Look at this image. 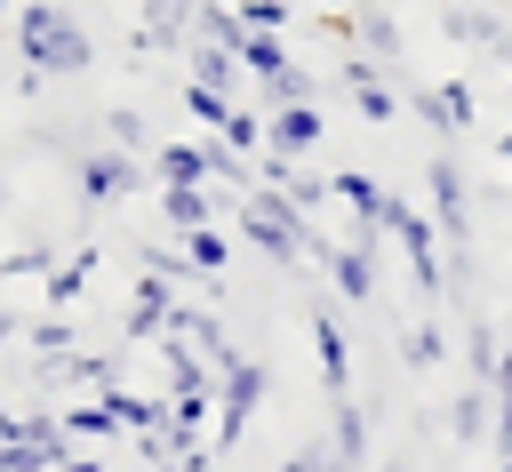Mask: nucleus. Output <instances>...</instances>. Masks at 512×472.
Listing matches in <instances>:
<instances>
[{
	"mask_svg": "<svg viewBox=\"0 0 512 472\" xmlns=\"http://www.w3.org/2000/svg\"><path fill=\"white\" fill-rule=\"evenodd\" d=\"M176 304H184V296H176V280L144 272V280H136V296H128L120 336H128V344H160V336H168V320H176Z\"/></svg>",
	"mask_w": 512,
	"mask_h": 472,
	"instance_id": "8",
	"label": "nucleus"
},
{
	"mask_svg": "<svg viewBox=\"0 0 512 472\" xmlns=\"http://www.w3.org/2000/svg\"><path fill=\"white\" fill-rule=\"evenodd\" d=\"M352 40H360V56H376L384 72H392V64H400V48H408V40H400V24H392L384 8H360V16H352Z\"/></svg>",
	"mask_w": 512,
	"mask_h": 472,
	"instance_id": "21",
	"label": "nucleus"
},
{
	"mask_svg": "<svg viewBox=\"0 0 512 472\" xmlns=\"http://www.w3.org/2000/svg\"><path fill=\"white\" fill-rule=\"evenodd\" d=\"M336 200H344L352 216H384V200H392V192H384L368 168H336Z\"/></svg>",
	"mask_w": 512,
	"mask_h": 472,
	"instance_id": "29",
	"label": "nucleus"
},
{
	"mask_svg": "<svg viewBox=\"0 0 512 472\" xmlns=\"http://www.w3.org/2000/svg\"><path fill=\"white\" fill-rule=\"evenodd\" d=\"M424 192H432V224H440V240L448 248H472V184H464V160L456 152H432L424 160Z\"/></svg>",
	"mask_w": 512,
	"mask_h": 472,
	"instance_id": "5",
	"label": "nucleus"
},
{
	"mask_svg": "<svg viewBox=\"0 0 512 472\" xmlns=\"http://www.w3.org/2000/svg\"><path fill=\"white\" fill-rule=\"evenodd\" d=\"M256 184H272V192H288L304 216H320L328 200H336V176H320V168H304V160H280V152H264V176Z\"/></svg>",
	"mask_w": 512,
	"mask_h": 472,
	"instance_id": "13",
	"label": "nucleus"
},
{
	"mask_svg": "<svg viewBox=\"0 0 512 472\" xmlns=\"http://www.w3.org/2000/svg\"><path fill=\"white\" fill-rule=\"evenodd\" d=\"M232 8H240V24H248V32H280V40H288V24H296V8H288V0H232Z\"/></svg>",
	"mask_w": 512,
	"mask_h": 472,
	"instance_id": "35",
	"label": "nucleus"
},
{
	"mask_svg": "<svg viewBox=\"0 0 512 472\" xmlns=\"http://www.w3.org/2000/svg\"><path fill=\"white\" fill-rule=\"evenodd\" d=\"M184 72H192L200 88H216V96H232V104H240V88H248V72H240V56H232V48H216V40H192V48H184Z\"/></svg>",
	"mask_w": 512,
	"mask_h": 472,
	"instance_id": "17",
	"label": "nucleus"
},
{
	"mask_svg": "<svg viewBox=\"0 0 512 472\" xmlns=\"http://www.w3.org/2000/svg\"><path fill=\"white\" fill-rule=\"evenodd\" d=\"M184 112H192L200 128H224V120H232V96H216V88H200V80H184Z\"/></svg>",
	"mask_w": 512,
	"mask_h": 472,
	"instance_id": "36",
	"label": "nucleus"
},
{
	"mask_svg": "<svg viewBox=\"0 0 512 472\" xmlns=\"http://www.w3.org/2000/svg\"><path fill=\"white\" fill-rule=\"evenodd\" d=\"M64 472H112V464H104V456H72Z\"/></svg>",
	"mask_w": 512,
	"mask_h": 472,
	"instance_id": "42",
	"label": "nucleus"
},
{
	"mask_svg": "<svg viewBox=\"0 0 512 472\" xmlns=\"http://www.w3.org/2000/svg\"><path fill=\"white\" fill-rule=\"evenodd\" d=\"M232 224H240V240L256 248V256H272V264H304L312 256V216L288 200V192H272V184H256V192H240L232 200Z\"/></svg>",
	"mask_w": 512,
	"mask_h": 472,
	"instance_id": "1",
	"label": "nucleus"
},
{
	"mask_svg": "<svg viewBox=\"0 0 512 472\" xmlns=\"http://www.w3.org/2000/svg\"><path fill=\"white\" fill-rule=\"evenodd\" d=\"M112 400H120V424H128L136 440H152V432H168V400H144V392H128V384H120Z\"/></svg>",
	"mask_w": 512,
	"mask_h": 472,
	"instance_id": "32",
	"label": "nucleus"
},
{
	"mask_svg": "<svg viewBox=\"0 0 512 472\" xmlns=\"http://www.w3.org/2000/svg\"><path fill=\"white\" fill-rule=\"evenodd\" d=\"M160 216H168V232L184 240V232H200V224H216V216H232L208 184H176V192H160Z\"/></svg>",
	"mask_w": 512,
	"mask_h": 472,
	"instance_id": "19",
	"label": "nucleus"
},
{
	"mask_svg": "<svg viewBox=\"0 0 512 472\" xmlns=\"http://www.w3.org/2000/svg\"><path fill=\"white\" fill-rule=\"evenodd\" d=\"M72 456H56V448H40V440H0V472H64Z\"/></svg>",
	"mask_w": 512,
	"mask_h": 472,
	"instance_id": "34",
	"label": "nucleus"
},
{
	"mask_svg": "<svg viewBox=\"0 0 512 472\" xmlns=\"http://www.w3.org/2000/svg\"><path fill=\"white\" fill-rule=\"evenodd\" d=\"M408 112L432 120L440 136H464L472 128V88L464 80H432V88H408Z\"/></svg>",
	"mask_w": 512,
	"mask_h": 472,
	"instance_id": "15",
	"label": "nucleus"
},
{
	"mask_svg": "<svg viewBox=\"0 0 512 472\" xmlns=\"http://www.w3.org/2000/svg\"><path fill=\"white\" fill-rule=\"evenodd\" d=\"M448 440H456V448L496 440V392H488V384H464V392L448 400Z\"/></svg>",
	"mask_w": 512,
	"mask_h": 472,
	"instance_id": "18",
	"label": "nucleus"
},
{
	"mask_svg": "<svg viewBox=\"0 0 512 472\" xmlns=\"http://www.w3.org/2000/svg\"><path fill=\"white\" fill-rule=\"evenodd\" d=\"M440 32H448V40H464V48H496V56L512 64V24H504L496 8H480V0H464V8H440Z\"/></svg>",
	"mask_w": 512,
	"mask_h": 472,
	"instance_id": "14",
	"label": "nucleus"
},
{
	"mask_svg": "<svg viewBox=\"0 0 512 472\" xmlns=\"http://www.w3.org/2000/svg\"><path fill=\"white\" fill-rule=\"evenodd\" d=\"M288 64H296V56H288L280 32H248V40H240V72H248V80H280Z\"/></svg>",
	"mask_w": 512,
	"mask_h": 472,
	"instance_id": "26",
	"label": "nucleus"
},
{
	"mask_svg": "<svg viewBox=\"0 0 512 472\" xmlns=\"http://www.w3.org/2000/svg\"><path fill=\"white\" fill-rule=\"evenodd\" d=\"M264 392H272V368L240 352V360L224 368V384H216V456L248 440V424H256V408H264Z\"/></svg>",
	"mask_w": 512,
	"mask_h": 472,
	"instance_id": "4",
	"label": "nucleus"
},
{
	"mask_svg": "<svg viewBox=\"0 0 512 472\" xmlns=\"http://www.w3.org/2000/svg\"><path fill=\"white\" fill-rule=\"evenodd\" d=\"M64 432H72V440H112V432H128V424H120V400H112V392H96V400L64 408Z\"/></svg>",
	"mask_w": 512,
	"mask_h": 472,
	"instance_id": "25",
	"label": "nucleus"
},
{
	"mask_svg": "<svg viewBox=\"0 0 512 472\" xmlns=\"http://www.w3.org/2000/svg\"><path fill=\"white\" fill-rule=\"evenodd\" d=\"M216 144L224 152H264V112L256 104H232V120L216 128Z\"/></svg>",
	"mask_w": 512,
	"mask_h": 472,
	"instance_id": "33",
	"label": "nucleus"
},
{
	"mask_svg": "<svg viewBox=\"0 0 512 472\" xmlns=\"http://www.w3.org/2000/svg\"><path fill=\"white\" fill-rule=\"evenodd\" d=\"M400 360H408V368H440V360H448V328H440V320H416V328L400 336Z\"/></svg>",
	"mask_w": 512,
	"mask_h": 472,
	"instance_id": "31",
	"label": "nucleus"
},
{
	"mask_svg": "<svg viewBox=\"0 0 512 472\" xmlns=\"http://www.w3.org/2000/svg\"><path fill=\"white\" fill-rule=\"evenodd\" d=\"M280 472H352V464H344L328 440H304V448H288V456H280Z\"/></svg>",
	"mask_w": 512,
	"mask_h": 472,
	"instance_id": "37",
	"label": "nucleus"
},
{
	"mask_svg": "<svg viewBox=\"0 0 512 472\" xmlns=\"http://www.w3.org/2000/svg\"><path fill=\"white\" fill-rule=\"evenodd\" d=\"M312 360H320L328 400H352V336H344V320L328 304H312Z\"/></svg>",
	"mask_w": 512,
	"mask_h": 472,
	"instance_id": "10",
	"label": "nucleus"
},
{
	"mask_svg": "<svg viewBox=\"0 0 512 472\" xmlns=\"http://www.w3.org/2000/svg\"><path fill=\"white\" fill-rule=\"evenodd\" d=\"M392 240H400V256H408V280H416V296H448V264H440V224L424 216V208H408L400 192L384 200V216H376Z\"/></svg>",
	"mask_w": 512,
	"mask_h": 472,
	"instance_id": "3",
	"label": "nucleus"
},
{
	"mask_svg": "<svg viewBox=\"0 0 512 472\" xmlns=\"http://www.w3.org/2000/svg\"><path fill=\"white\" fill-rule=\"evenodd\" d=\"M496 152H504V168H512V128H504V144H496Z\"/></svg>",
	"mask_w": 512,
	"mask_h": 472,
	"instance_id": "43",
	"label": "nucleus"
},
{
	"mask_svg": "<svg viewBox=\"0 0 512 472\" xmlns=\"http://www.w3.org/2000/svg\"><path fill=\"white\" fill-rule=\"evenodd\" d=\"M0 272H8V280H24V272H40V280H48V272H56V256H48V248H16V256H0Z\"/></svg>",
	"mask_w": 512,
	"mask_h": 472,
	"instance_id": "40",
	"label": "nucleus"
},
{
	"mask_svg": "<svg viewBox=\"0 0 512 472\" xmlns=\"http://www.w3.org/2000/svg\"><path fill=\"white\" fill-rule=\"evenodd\" d=\"M136 264H144V272H160V280H200V272L184 264V248H136Z\"/></svg>",
	"mask_w": 512,
	"mask_h": 472,
	"instance_id": "39",
	"label": "nucleus"
},
{
	"mask_svg": "<svg viewBox=\"0 0 512 472\" xmlns=\"http://www.w3.org/2000/svg\"><path fill=\"white\" fill-rule=\"evenodd\" d=\"M72 176L88 200H128L152 184V160L144 152H120V144H96V152H72Z\"/></svg>",
	"mask_w": 512,
	"mask_h": 472,
	"instance_id": "6",
	"label": "nucleus"
},
{
	"mask_svg": "<svg viewBox=\"0 0 512 472\" xmlns=\"http://www.w3.org/2000/svg\"><path fill=\"white\" fill-rule=\"evenodd\" d=\"M16 48H24V64L48 72V80H80V72L96 64V40H88L56 0H32V8L16 16Z\"/></svg>",
	"mask_w": 512,
	"mask_h": 472,
	"instance_id": "2",
	"label": "nucleus"
},
{
	"mask_svg": "<svg viewBox=\"0 0 512 472\" xmlns=\"http://www.w3.org/2000/svg\"><path fill=\"white\" fill-rule=\"evenodd\" d=\"M344 88H352V112H360V120H376V128H384V120H392V112L408 104V96H392L384 64H376V56H360V48L344 56Z\"/></svg>",
	"mask_w": 512,
	"mask_h": 472,
	"instance_id": "11",
	"label": "nucleus"
},
{
	"mask_svg": "<svg viewBox=\"0 0 512 472\" xmlns=\"http://www.w3.org/2000/svg\"><path fill=\"white\" fill-rule=\"evenodd\" d=\"M0 8H8V0H0Z\"/></svg>",
	"mask_w": 512,
	"mask_h": 472,
	"instance_id": "45",
	"label": "nucleus"
},
{
	"mask_svg": "<svg viewBox=\"0 0 512 472\" xmlns=\"http://www.w3.org/2000/svg\"><path fill=\"white\" fill-rule=\"evenodd\" d=\"M464 368H472V384H496V368H504V344H496V328L480 312L464 320Z\"/></svg>",
	"mask_w": 512,
	"mask_h": 472,
	"instance_id": "27",
	"label": "nucleus"
},
{
	"mask_svg": "<svg viewBox=\"0 0 512 472\" xmlns=\"http://www.w3.org/2000/svg\"><path fill=\"white\" fill-rule=\"evenodd\" d=\"M320 136H328L320 104H288V112H264V152H280V160H304V152H320Z\"/></svg>",
	"mask_w": 512,
	"mask_h": 472,
	"instance_id": "12",
	"label": "nucleus"
},
{
	"mask_svg": "<svg viewBox=\"0 0 512 472\" xmlns=\"http://www.w3.org/2000/svg\"><path fill=\"white\" fill-rule=\"evenodd\" d=\"M192 24H200V0H144V32L136 48H192Z\"/></svg>",
	"mask_w": 512,
	"mask_h": 472,
	"instance_id": "16",
	"label": "nucleus"
},
{
	"mask_svg": "<svg viewBox=\"0 0 512 472\" xmlns=\"http://www.w3.org/2000/svg\"><path fill=\"white\" fill-rule=\"evenodd\" d=\"M216 136H176V144H152V184L176 192V184H216Z\"/></svg>",
	"mask_w": 512,
	"mask_h": 472,
	"instance_id": "7",
	"label": "nucleus"
},
{
	"mask_svg": "<svg viewBox=\"0 0 512 472\" xmlns=\"http://www.w3.org/2000/svg\"><path fill=\"white\" fill-rule=\"evenodd\" d=\"M312 264H328V280H336V296H344V304H368V296H376V248L312 240Z\"/></svg>",
	"mask_w": 512,
	"mask_h": 472,
	"instance_id": "9",
	"label": "nucleus"
},
{
	"mask_svg": "<svg viewBox=\"0 0 512 472\" xmlns=\"http://www.w3.org/2000/svg\"><path fill=\"white\" fill-rule=\"evenodd\" d=\"M192 40H216V48H232V56H240L248 24H240V8H232V0H200V24H192Z\"/></svg>",
	"mask_w": 512,
	"mask_h": 472,
	"instance_id": "28",
	"label": "nucleus"
},
{
	"mask_svg": "<svg viewBox=\"0 0 512 472\" xmlns=\"http://www.w3.org/2000/svg\"><path fill=\"white\" fill-rule=\"evenodd\" d=\"M88 280H96V248H80V256H64V264H56L48 280H40V288H48V312H72Z\"/></svg>",
	"mask_w": 512,
	"mask_h": 472,
	"instance_id": "24",
	"label": "nucleus"
},
{
	"mask_svg": "<svg viewBox=\"0 0 512 472\" xmlns=\"http://www.w3.org/2000/svg\"><path fill=\"white\" fill-rule=\"evenodd\" d=\"M328 448L352 472H368V400H328Z\"/></svg>",
	"mask_w": 512,
	"mask_h": 472,
	"instance_id": "20",
	"label": "nucleus"
},
{
	"mask_svg": "<svg viewBox=\"0 0 512 472\" xmlns=\"http://www.w3.org/2000/svg\"><path fill=\"white\" fill-rule=\"evenodd\" d=\"M16 336H24V320H16L8 304H0V344H16Z\"/></svg>",
	"mask_w": 512,
	"mask_h": 472,
	"instance_id": "41",
	"label": "nucleus"
},
{
	"mask_svg": "<svg viewBox=\"0 0 512 472\" xmlns=\"http://www.w3.org/2000/svg\"><path fill=\"white\" fill-rule=\"evenodd\" d=\"M256 104H264V112H288V104H320V80H312V64H288L280 80H256Z\"/></svg>",
	"mask_w": 512,
	"mask_h": 472,
	"instance_id": "23",
	"label": "nucleus"
},
{
	"mask_svg": "<svg viewBox=\"0 0 512 472\" xmlns=\"http://www.w3.org/2000/svg\"><path fill=\"white\" fill-rule=\"evenodd\" d=\"M184 264H192L200 280H224V272H232V232H224V224L184 232Z\"/></svg>",
	"mask_w": 512,
	"mask_h": 472,
	"instance_id": "22",
	"label": "nucleus"
},
{
	"mask_svg": "<svg viewBox=\"0 0 512 472\" xmlns=\"http://www.w3.org/2000/svg\"><path fill=\"white\" fill-rule=\"evenodd\" d=\"M112 144H120V152H144V160H152V128H144V112H128V104H120V112H112Z\"/></svg>",
	"mask_w": 512,
	"mask_h": 472,
	"instance_id": "38",
	"label": "nucleus"
},
{
	"mask_svg": "<svg viewBox=\"0 0 512 472\" xmlns=\"http://www.w3.org/2000/svg\"><path fill=\"white\" fill-rule=\"evenodd\" d=\"M24 344H32L40 360H72V352H80V328H72L64 312H48V320H32V328H24Z\"/></svg>",
	"mask_w": 512,
	"mask_h": 472,
	"instance_id": "30",
	"label": "nucleus"
},
{
	"mask_svg": "<svg viewBox=\"0 0 512 472\" xmlns=\"http://www.w3.org/2000/svg\"><path fill=\"white\" fill-rule=\"evenodd\" d=\"M504 104H512V80H504Z\"/></svg>",
	"mask_w": 512,
	"mask_h": 472,
	"instance_id": "44",
	"label": "nucleus"
}]
</instances>
